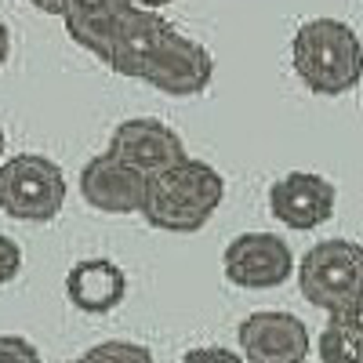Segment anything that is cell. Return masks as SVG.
Listing matches in <instances>:
<instances>
[{
    "label": "cell",
    "instance_id": "6da1fadb",
    "mask_svg": "<svg viewBox=\"0 0 363 363\" xmlns=\"http://www.w3.org/2000/svg\"><path fill=\"white\" fill-rule=\"evenodd\" d=\"M113 73L142 80L174 99H193L207 91L215 77V58L203 44L178 29L149 8H131L116 33L113 55L106 62Z\"/></svg>",
    "mask_w": 363,
    "mask_h": 363
},
{
    "label": "cell",
    "instance_id": "7a4b0ae2",
    "mask_svg": "<svg viewBox=\"0 0 363 363\" xmlns=\"http://www.w3.org/2000/svg\"><path fill=\"white\" fill-rule=\"evenodd\" d=\"M291 62L313 95H345L363 80V44L342 18H309L291 40Z\"/></svg>",
    "mask_w": 363,
    "mask_h": 363
},
{
    "label": "cell",
    "instance_id": "3957f363",
    "mask_svg": "<svg viewBox=\"0 0 363 363\" xmlns=\"http://www.w3.org/2000/svg\"><path fill=\"white\" fill-rule=\"evenodd\" d=\"M225 200V178L203 160H182L178 167L149 178L145 222L164 233H196Z\"/></svg>",
    "mask_w": 363,
    "mask_h": 363
},
{
    "label": "cell",
    "instance_id": "277c9868",
    "mask_svg": "<svg viewBox=\"0 0 363 363\" xmlns=\"http://www.w3.org/2000/svg\"><path fill=\"white\" fill-rule=\"evenodd\" d=\"M66 174L51 157L15 153L0 164V211L18 222H51L66 203Z\"/></svg>",
    "mask_w": 363,
    "mask_h": 363
},
{
    "label": "cell",
    "instance_id": "5b68a950",
    "mask_svg": "<svg viewBox=\"0 0 363 363\" xmlns=\"http://www.w3.org/2000/svg\"><path fill=\"white\" fill-rule=\"evenodd\" d=\"M298 291L309 306L338 313L363 291V247L352 240H320L298 262Z\"/></svg>",
    "mask_w": 363,
    "mask_h": 363
},
{
    "label": "cell",
    "instance_id": "8992f818",
    "mask_svg": "<svg viewBox=\"0 0 363 363\" xmlns=\"http://www.w3.org/2000/svg\"><path fill=\"white\" fill-rule=\"evenodd\" d=\"M109 153L116 160H124L128 167L142 171L145 178H157V174L178 167L182 160H189L182 135L153 116H135V120L116 124V131L109 138Z\"/></svg>",
    "mask_w": 363,
    "mask_h": 363
},
{
    "label": "cell",
    "instance_id": "52a82bcc",
    "mask_svg": "<svg viewBox=\"0 0 363 363\" xmlns=\"http://www.w3.org/2000/svg\"><path fill=\"white\" fill-rule=\"evenodd\" d=\"M240 356L247 363H306L313 338L294 313H251L236 327Z\"/></svg>",
    "mask_w": 363,
    "mask_h": 363
},
{
    "label": "cell",
    "instance_id": "ba28073f",
    "mask_svg": "<svg viewBox=\"0 0 363 363\" xmlns=\"http://www.w3.org/2000/svg\"><path fill=\"white\" fill-rule=\"evenodd\" d=\"M222 269H225L229 284H236V287L269 291V287H280L291 277L294 258H291V247L277 233H244L225 247Z\"/></svg>",
    "mask_w": 363,
    "mask_h": 363
},
{
    "label": "cell",
    "instance_id": "9c48e42d",
    "mask_svg": "<svg viewBox=\"0 0 363 363\" xmlns=\"http://www.w3.org/2000/svg\"><path fill=\"white\" fill-rule=\"evenodd\" d=\"M80 196L106 215H142L145 211V193L149 178L124 160H116L109 149L99 157H91L80 171Z\"/></svg>",
    "mask_w": 363,
    "mask_h": 363
},
{
    "label": "cell",
    "instance_id": "30bf717a",
    "mask_svg": "<svg viewBox=\"0 0 363 363\" xmlns=\"http://www.w3.org/2000/svg\"><path fill=\"white\" fill-rule=\"evenodd\" d=\"M335 203H338L335 186L316 171H291L269 186L272 218H280L287 229H298V233H309V229L323 225L335 215Z\"/></svg>",
    "mask_w": 363,
    "mask_h": 363
},
{
    "label": "cell",
    "instance_id": "8fae6325",
    "mask_svg": "<svg viewBox=\"0 0 363 363\" xmlns=\"http://www.w3.org/2000/svg\"><path fill=\"white\" fill-rule=\"evenodd\" d=\"M131 8H138L135 0H62V22L73 44L109 62L116 33Z\"/></svg>",
    "mask_w": 363,
    "mask_h": 363
},
{
    "label": "cell",
    "instance_id": "7c38bea8",
    "mask_svg": "<svg viewBox=\"0 0 363 363\" xmlns=\"http://www.w3.org/2000/svg\"><path fill=\"white\" fill-rule=\"evenodd\" d=\"M66 294L73 309L87 316H106L128 298V277L109 258H84L66 272Z\"/></svg>",
    "mask_w": 363,
    "mask_h": 363
},
{
    "label": "cell",
    "instance_id": "4fadbf2b",
    "mask_svg": "<svg viewBox=\"0 0 363 363\" xmlns=\"http://www.w3.org/2000/svg\"><path fill=\"white\" fill-rule=\"evenodd\" d=\"M316 352H320V363H363V338L352 335L349 327L327 320V327L320 330Z\"/></svg>",
    "mask_w": 363,
    "mask_h": 363
},
{
    "label": "cell",
    "instance_id": "5bb4252c",
    "mask_svg": "<svg viewBox=\"0 0 363 363\" xmlns=\"http://www.w3.org/2000/svg\"><path fill=\"white\" fill-rule=\"evenodd\" d=\"M69 363H153V352H149L145 345L138 342H99V345H91L87 352H80L77 359Z\"/></svg>",
    "mask_w": 363,
    "mask_h": 363
},
{
    "label": "cell",
    "instance_id": "9a60e30c",
    "mask_svg": "<svg viewBox=\"0 0 363 363\" xmlns=\"http://www.w3.org/2000/svg\"><path fill=\"white\" fill-rule=\"evenodd\" d=\"M0 363H40V352L18 335H0Z\"/></svg>",
    "mask_w": 363,
    "mask_h": 363
},
{
    "label": "cell",
    "instance_id": "2e32d148",
    "mask_svg": "<svg viewBox=\"0 0 363 363\" xmlns=\"http://www.w3.org/2000/svg\"><path fill=\"white\" fill-rule=\"evenodd\" d=\"M18 272H22V247L0 233V284H11Z\"/></svg>",
    "mask_w": 363,
    "mask_h": 363
},
{
    "label": "cell",
    "instance_id": "e0dca14e",
    "mask_svg": "<svg viewBox=\"0 0 363 363\" xmlns=\"http://www.w3.org/2000/svg\"><path fill=\"white\" fill-rule=\"evenodd\" d=\"M182 363H247V359L225 345H200V349H189L182 356Z\"/></svg>",
    "mask_w": 363,
    "mask_h": 363
},
{
    "label": "cell",
    "instance_id": "ac0fdd59",
    "mask_svg": "<svg viewBox=\"0 0 363 363\" xmlns=\"http://www.w3.org/2000/svg\"><path fill=\"white\" fill-rule=\"evenodd\" d=\"M330 320L342 323V327H349L352 335H359V338H363V291L349 301V306H342L338 313H330Z\"/></svg>",
    "mask_w": 363,
    "mask_h": 363
},
{
    "label": "cell",
    "instance_id": "d6986e66",
    "mask_svg": "<svg viewBox=\"0 0 363 363\" xmlns=\"http://www.w3.org/2000/svg\"><path fill=\"white\" fill-rule=\"evenodd\" d=\"M26 4H33L44 15H58V18H62V0H26Z\"/></svg>",
    "mask_w": 363,
    "mask_h": 363
},
{
    "label": "cell",
    "instance_id": "ffe728a7",
    "mask_svg": "<svg viewBox=\"0 0 363 363\" xmlns=\"http://www.w3.org/2000/svg\"><path fill=\"white\" fill-rule=\"evenodd\" d=\"M8 55H11V33H8V26L0 22V69H4V62H8Z\"/></svg>",
    "mask_w": 363,
    "mask_h": 363
},
{
    "label": "cell",
    "instance_id": "44dd1931",
    "mask_svg": "<svg viewBox=\"0 0 363 363\" xmlns=\"http://www.w3.org/2000/svg\"><path fill=\"white\" fill-rule=\"evenodd\" d=\"M135 4H138V8H149V11H153V8H164V4H174V0H135Z\"/></svg>",
    "mask_w": 363,
    "mask_h": 363
},
{
    "label": "cell",
    "instance_id": "7402d4cb",
    "mask_svg": "<svg viewBox=\"0 0 363 363\" xmlns=\"http://www.w3.org/2000/svg\"><path fill=\"white\" fill-rule=\"evenodd\" d=\"M4 149H8V142H4V131H0V164H4Z\"/></svg>",
    "mask_w": 363,
    "mask_h": 363
}]
</instances>
